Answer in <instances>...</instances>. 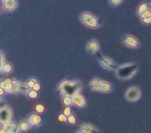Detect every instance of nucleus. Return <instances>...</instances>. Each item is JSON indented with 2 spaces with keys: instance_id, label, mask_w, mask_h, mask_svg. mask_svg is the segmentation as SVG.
Masks as SVG:
<instances>
[{
  "instance_id": "1",
  "label": "nucleus",
  "mask_w": 151,
  "mask_h": 133,
  "mask_svg": "<svg viewBox=\"0 0 151 133\" xmlns=\"http://www.w3.org/2000/svg\"><path fill=\"white\" fill-rule=\"evenodd\" d=\"M82 83L78 80H64L60 83L58 89L64 97H73L78 94V93L82 89Z\"/></svg>"
},
{
  "instance_id": "2",
  "label": "nucleus",
  "mask_w": 151,
  "mask_h": 133,
  "mask_svg": "<svg viewBox=\"0 0 151 133\" xmlns=\"http://www.w3.org/2000/svg\"><path fill=\"white\" fill-rule=\"evenodd\" d=\"M139 70L138 65L134 62H127L118 65L115 74L121 80H128L132 79Z\"/></svg>"
},
{
  "instance_id": "3",
  "label": "nucleus",
  "mask_w": 151,
  "mask_h": 133,
  "mask_svg": "<svg viewBox=\"0 0 151 133\" xmlns=\"http://www.w3.org/2000/svg\"><path fill=\"white\" fill-rule=\"evenodd\" d=\"M96 57L101 67L109 71H115L118 65L111 59L101 54L99 52L96 54Z\"/></svg>"
},
{
  "instance_id": "4",
  "label": "nucleus",
  "mask_w": 151,
  "mask_h": 133,
  "mask_svg": "<svg viewBox=\"0 0 151 133\" xmlns=\"http://www.w3.org/2000/svg\"><path fill=\"white\" fill-rule=\"evenodd\" d=\"M140 88L136 86H132L127 88L124 93V98L129 102H135L141 97Z\"/></svg>"
},
{
  "instance_id": "5",
  "label": "nucleus",
  "mask_w": 151,
  "mask_h": 133,
  "mask_svg": "<svg viewBox=\"0 0 151 133\" xmlns=\"http://www.w3.org/2000/svg\"><path fill=\"white\" fill-rule=\"evenodd\" d=\"M122 41L124 46L132 49H137L140 47L139 40L130 34L124 35L122 38Z\"/></svg>"
},
{
  "instance_id": "6",
  "label": "nucleus",
  "mask_w": 151,
  "mask_h": 133,
  "mask_svg": "<svg viewBox=\"0 0 151 133\" xmlns=\"http://www.w3.org/2000/svg\"><path fill=\"white\" fill-rule=\"evenodd\" d=\"M18 81L7 78L1 83V88L8 93H15L18 91Z\"/></svg>"
},
{
  "instance_id": "7",
  "label": "nucleus",
  "mask_w": 151,
  "mask_h": 133,
  "mask_svg": "<svg viewBox=\"0 0 151 133\" xmlns=\"http://www.w3.org/2000/svg\"><path fill=\"white\" fill-rule=\"evenodd\" d=\"M100 44L96 39L92 38L89 40L87 44V52L91 54H96L99 52Z\"/></svg>"
},
{
  "instance_id": "8",
  "label": "nucleus",
  "mask_w": 151,
  "mask_h": 133,
  "mask_svg": "<svg viewBox=\"0 0 151 133\" xmlns=\"http://www.w3.org/2000/svg\"><path fill=\"white\" fill-rule=\"evenodd\" d=\"M12 115V111L11 108L9 107L4 106L3 108H1L0 111V117L1 122L4 124L8 123L11 120Z\"/></svg>"
},
{
  "instance_id": "9",
  "label": "nucleus",
  "mask_w": 151,
  "mask_h": 133,
  "mask_svg": "<svg viewBox=\"0 0 151 133\" xmlns=\"http://www.w3.org/2000/svg\"><path fill=\"white\" fill-rule=\"evenodd\" d=\"M3 8L6 13H12L17 7L18 2L15 0L1 1Z\"/></svg>"
},
{
  "instance_id": "10",
  "label": "nucleus",
  "mask_w": 151,
  "mask_h": 133,
  "mask_svg": "<svg viewBox=\"0 0 151 133\" xmlns=\"http://www.w3.org/2000/svg\"><path fill=\"white\" fill-rule=\"evenodd\" d=\"M100 22L97 16H94L91 19L87 21L84 25L86 26L91 29H96L100 26Z\"/></svg>"
},
{
  "instance_id": "11",
  "label": "nucleus",
  "mask_w": 151,
  "mask_h": 133,
  "mask_svg": "<svg viewBox=\"0 0 151 133\" xmlns=\"http://www.w3.org/2000/svg\"><path fill=\"white\" fill-rule=\"evenodd\" d=\"M101 79L97 77H94L93 79H91V80L88 83V86L90 90L93 91H99L101 85Z\"/></svg>"
},
{
  "instance_id": "12",
  "label": "nucleus",
  "mask_w": 151,
  "mask_h": 133,
  "mask_svg": "<svg viewBox=\"0 0 151 133\" xmlns=\"http://www.w3.org/2000/svg\"><path fill=\"white\" fill-rule=\"evenodd\" d=\"M71 100L73 103L80 108L84 107L86 105V101L84 97L81 94H78L71 97Z\"/></svg>"
},
{
  "instance_id": "13",
  "label": "nucleus",
  "mask_w": 151,
  "mask_h": 133,
  "mask_svg": "<svg viewBox=\"0 0 151 133\" xmlns=\"http://www.w3.org/2000/svg\"><path fill=\"white\" fill-rule=\"evenodd\" d=\"M112 89H113V86L110 82L106 80H101V85L99 90V91L101 93H109L112 91Z\"/></svg>"
},
{
  "instance_id": "14",
  "label": "nucleus",
  "mask_w": 151,
  "mask_h": 133,
  "mask_svg": "<svg viewBox=\"0 0 151 133\" xmlns=\"http://www.w3.org/2000/svg\"><path fill=\"white\" fill-rule=\"evenodd\" d=\"M94 15H93L90 12L88 11H84L80 13L79 15V21L83 24L85 25L86 23L91 19Z\"/></svg>"
},
{
  "instance_id": "15",
  "label": "nucleus",
  "mask_w": 151,
  "mask_h": 133,
  "mask_svg": "<svg viewBox=\"0 0 151 133\" xmlns=\"http://www.w3.org/2000/svg\"><path fill=\"white\" fill-rule=\"evenodd\" d=\"M32 89L30 88L27 83H19L18 91L23 94H28Z\"/></svg>"
},
{
  "instance_id": "16",
  "label": "nucleus",
  "mask_w": 151,
  "mask_h": 133,
  "mask_svg": "<svg viewBox=\"0 0 151 133\" xmlns=\"http://www.w3.org/2000/svg\"><path fill=\"white\" fill-rule=\"evenodd\" d=\"M13 67L11 63H4L3 65L1 66L0 70L2 74H9L12 71Z\"/></svg>"
},
{
  "instance_id": "17",
  "label": "nucleus",
  "mask_w": 151,
  "mask_h": 133,
  "mask_svg": "<svg viewBox=\"0 0 151 133\" xmlns=\"http://www.w3.org/2000/svg\"><path fill=\"white\" fill-rule=\"evenodd\" d=\"M147 4L148 3L146 2H142L138 5L136 10V13L139 17H140L145 11L148 9Z\"/></svg>"
},
{
  "instance_id": "18",
  "label": "nucleus",
  "mask_w": 151,
  "mask_h": 133,
  "mask_svg": "<svg viewBox=\"0 0 151 133\" xmlns=\"http://www.w3.org/2000/svg\"><path fill=\"white\" fill-rule=\"evenodd\" d=\"M80 130L84 133H94L95 129L90 124H84L80 127Z\"/></svg>"
},
{
  "instance_id": "19",
  "label": "nucleus",
  "mask_w": 151,
  "mask_h": 133,
  "mask_svg": "<svg viewBox=\"0 0 151 133\" xmlns=\"http://www.w3.org/2000/svg\"><path fill=\"white\" fill-rule=\"evenodd\" d=\"M41 121V117L37 114H34L31 115L29 119V122L32 125H38L39 123H40Z\"/></svg>"
},
{
  "instance_id": "20",
  "label": "nucleus",
  "mask_w": 151,
  "mask_h": 133,
  "mask_svg": "<svg viewBox=\"0 0 151 133\" xmlns=\"http://www.w3.org/2000/svg\"><path fill=\"white\" fill-rule=\"evenodd\" d=\"M123 1L122 0H110L109 1V4L112 8H115L122 4Z\"/></svg>"
},
{
  "instance_id": "21",
  "label": "nucleus",
  "mask_w": 151,
  "mask_h": 133,
  "mask_svg": "<svg viewBox=\"0 0 151 133\" xmlns=\"http://www.w3.org/2000/svg\"><path fill=\"white\" fill-rule=\"evenodd\" d=\"M28 86L31 88L32 89V88L34 87V86L37 83V80L35 79V78H32V79H30L28 81L27 83Z\"/></svg>"
},
{
  "instance_id": "22",
  "label": "nucleus",
  "mask_w": 151,
  "mask_h": 133,
  "mask_svg": "<svg viewBox=\"0 0 151 133\" xmlns=\"http://www.w3.org/2000/svg\"><path fill=\"white\" fill-rule=\"evenodd\" d=\"M29 122H27V121H23L22 122L21 124H20V125H19V128L21 130H23V131H25L27 129H28V128H29Z\"/></svg>"
},
{
  "instance_id": "23",
  "label": "nucleus",
  "mask_w": 151,
  "mask_h": 133,
  "mask_svg": "<svg viewBox=\"0 0 151 133\" xmlns=\"http://www.w3.org/2000/svg\"><path fill=\"white\" fill-rule=\"evenodd\" d=\"M63 103L65 105H69L72 103V100H71V97L65 96L64 97Z\"/></svg>"
},
{
  "instance_id": "24",
  "label": "nucleus",
  "mask_w": 151,
  "mask_h": 133,
  "mask_svg": "<svg viewBox=\"0 0 151 133\" xmlns=\"http://www.w3.org/2000/svg\"><path fill=\"white\" fill-rule=\"evenodd\" d=\"M141 22L145 25H151V17L147 18H143V19H140Z\"/></svg>"
},
{
  "instance_id": "25",
  "label": "nucleus",
  "mask_w": 151,
  "mask_h": 133,
  "mask_svg": "<svg viewBox=\"0 0 151 133\" xmlns=\"http://www.w3.org/2000/svg\"><path fill=\"white\" fill-rule=\"evenodd\" d=\"M149 17H151V11L150 10L147 9L140 16V18L143 19V18H149Z\"/></svg>"
},
{
  "instance_id": "26",
  "label": "nucleus",
  "mask_w": 151,
  "mask_h": 133,
  "mask_svg": "<svg viewBox=\"0 0 151 133\" xmlns=\"http://www.w3.org/2000/svg\"><path fill=\"white\" fill-rule=\"evenodd\" d=\"M44 110V107L42 104H38L35 107V110L39 113L42 112Z\"/></svg>"
},
{
  "instance_id": "27",
  "label": "nucleus",
  "mask_w": 151,
  "mask_h": 133,
  "mask_svg": "<svg viewBox=\"0 0 151 133\" xmlns=\"http://www.w3.org/2000/svg\"><path fill=\"white\" fill-rule=\"evenodd\" d=\"M28 95V96H29V97L32 98H36V97H37V95H38V93H37V92L36 91H35V90H32L29 92V93Z\"/></svg>"
},
{
  "instance_id": "28",
  "label": "nucleus",
  "mask_w": 151,
  "mask_h": 133,
  "mask_svg": "<svg viewBox=\"0 0 151 133\" xmlns=\"http://www.w3.org/2000/svg\"><path fill=\"white\" fill-rule=\"evenodd\" d=\"M67 120L68 121V122L71 124H73L75 123L76 122V119H75V117L74 116H73V115H70L69 117H68V118H67Z\"/></svg>"
},
{
  "instance_id": "29",
  "label": "nucleus",
  "mask_w": 151,
  "mask_h": 133,
  "mask_svg": "<svg viewBox=\"0 0 151 133\" xmlns=\"http://www.w3.org/2000/svg\"><path fill=\"white\" fill-rule=\"evenodd\" d=\"M64 114L66 117H69L71 114V110L70 107H66L64 110Z\"/></svg>"
},
{
  "instance_id": "30",
  "label": "nucleus",
  "mask_w": 151,
  "mask_h": 133,
  "mask_svg": "<svg viewBox=\"0 0 151 133\" xmlns=\"http://www.w3.org/2000/svg\"><path fill=\"white\" fill-rule=\"evenodd\" d=\"M58 119L60 122H65L67 121L66 116L64 114H60L58 117Z\"/></svg>"
},
{
  "instance_id": "31",
  "label": "nucleus",
  "mask_w": 151,
  "mask_h": 133,
  "mask_svg": "<svg viewBox=\"0 0 151 133\" xmlns=\"http://www.w3.org/2000/svg\"><path fill=\"white\" fill-rule=\"evenodd\" d=\"M40 88H41V86H40V84L37 83L34 86V87L32 88V90H34L37 91H38V90H40Z\"/></svg>"
},
{
  "instance_id": "32",
  "label": "nucleus",
  "mask_w": 151,
  "mask_h": 133,
  "mask_svg": "<svg viewBox=\"0 0 151 133\" xmlns=\"http://www.w3.org/2000/svg\"><path fill=\"white\" fill-rule=\"evenodd\" d=\"M147 6H148V9L150 10L151 11V2L148 3L147 4Z\"/></svg>"
},
{
  "instance_id": "33",
  "label": "nucleus",
  "mask_w": 151,
  "mask_h": 133,
  "mask_svg": "<svg viewBox=\"0 0 151 133\" xmlns=\"http://www.w3.org/2000/svg\"><path fill=\"white\" fill-rule=\"evenodd\" d=\"M79 133H80V132H79Z\"/></svg>"
}]
</instances>
